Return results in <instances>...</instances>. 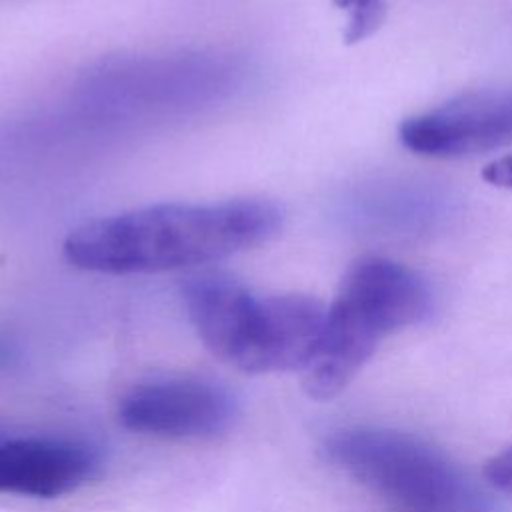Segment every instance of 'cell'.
<instances>
[{
  "label": "cell",
  "mask_w": 512,
  "mask_h": 512,
  "mask_svg": "<svg viewBox=\"0 0 512 512\" xmlns=\"http://www.w3.org/2000/svg\"><path fill=\"white\" fill-rule=\"evenodd\" d=\"M282 208L266 198L166 202L88 220L66 236L64 258L98 274L198 268L272 240Z\"/></svg>",
  "instance_id": "cell-1"
},
{
  "label": "cell",
  "mask_w": 512,
  "mask_h": 512,
  "mask_svg": "<svg viewBox=\"0 0 512 512\" xmlns=\"http://www.w3.org/2000/svg\"><path fill=\"white\" fill-rule=\"evenodd\" d=\"M430 308V286L408 266L380 256L356 260L326 306L316 352L302 370L306 394L338 396L384 336L420 322Z\"/></svg>",
  "instance_id": "cell-2"
},
{
  "label": "cell",
  "mask_w": 512,
  "mask_h": 512,
  "mask_svg": "<svg viewBox=\"0 0 512 512\" xmlns=\"http://www.w3.org/2000/svg\"><path fill=\"white\" fill-rule=\"evenodd\" d=\"M186 314L204 346L248 374L290 372L300 362L310 320L294 294H256L228 272L204 270L182 284Z\"/></svg>",
  "instance_id": "cell-3"
},
{
  "label": "cell",
  "mask_w": 512,
  "mask_h": 512,
  "mask_svg": "<svg viewBox=\"0 0 512 512\" xmlns=\"http://www.w3.org/2000/svg\"><path fill=\"white\" fill-rule=\"evenodd\" d=\"M326 460L408 512H482L460 470L416 436L386 428H344L324 440Z\"/></svg>",
  "instance_id": "cell-4"
},
{
  "label": "cell",
  "mask_w": 512,
  "mask_h": 512,
  "mask_svg": "<svg viewBox=\"0 0 512 512\" xmlns=\"http://www.w3.org/2000/svg\"><path fill=\"white\" fill-rule=\"evenodd\" d=\"M238 416L234 394L222 384L196 376L142 382L118 404L124 428L170 440H210L224 434Z\"/></svg>",
  "instance_id": "cell-5"
},
{
  "label": "cell",
  "mask_w": 512,
  "mask_h": 512,
  "mask_svg": "<svg viewBox=\"0 0 512 512\" xmlns=\"http://www.w3.org/2000/svg\"><path fill=\"white\" fill-rule=\"evenodd\" d=\"M402 144L420 156L458 158L512 142V88L462 94L402 122Z\"/></svg>",
  "instance_id": "cell-6"
},
{
  "label": "cell",
  "mask_w": 512,
  "mask_h": 512,
  "mask_svg": "<svg viewBox=\"0 0 512 512\" xmlns=\"http://www.w3.org/2000/svg\"><path fill=\"white\" fill-rule=\"evenodd\" d=\"M100 472L98 452L74 438L0 436V494L56 498Z\"/></svg>",
  "instance_id": "cell-7"
},
{
  "label": "cell",
  "mask_w": 512,
  "mask_h": 512,
  "mask_svg": "<svg viewBox=\"0 0 512 512\" xmlns=\"http://www.w3.org/2000/svg\"><path fill=\"white\" fill-rule=\"evenodd\" d=\"M448 216V198L418 182H378L354 200V218L380 236H414Z\"/></svg>",
  "instance_id": "cell-8"
},
{
  "label": "cell",
  "mask_w": 512,
  "mask_h": 512,
  "mask_svg": "<svg viewBox=\"0 0 512 512\" xmlns=\"http://www.w3.org/2000/svg\"><path fill=\"white\" fill-rule=\"evenodd\" d=\"M336 4L346 14L344 40L348 44L370 38L386 18L384 0H336Z\"/></svg>",
  "instance_id": "cell-9"
},
{
  "label": "cell",
  "mask_w": 512,
  "mask_h": 512,
  "mask_svg": "<svg viewBox=\"0 0 512 512\" xmlns=\"http://www.w3.org/2000/svg\"><path fill=\"white\" fill-rule=\"evenodd\" d=\"M486 480L502 492L512 494V446L494 454L484 466Z\"/></svg>",
  "instance_id": "cell-10"
},
{
  "label": "cell",
  "mask_w": 512,
  "mask_h": 512,
  "mask_svg": "<svg viewBox=\"0 0 512 512\" xmlns=\"http://www.w3.org/2000/svg\"><path fill=\"white\" fill-rule=\"evenodd\" d=\"M482 178L492 186L512 190V154L500 156L486 164L482 170Z\"/></svg>",
  "instance_id": "cell-11"
},
{
  "label": "cell",
  "mask_w": 512,
  "mask_h": 512,
  "mask_svg": "<svg viewBox=\"0 0 512 512\" xmlns=\"http://www.w3.org/2000/svg\"><path fill=\"white\" fill-rule=\"evenodd\" d=\"M10 358H12V350H10L6 344L0 342V366H4L6 362H10Z\"/></svg>",
  "instance_id": "cell-12"
},
{
  "label": "cell",
  "mask_w": 512,
  "mask_h": 512,
  "mask_svg": "<svg viewBox=\"0 0 512 512\" xmlns=\"http://www.w3.org/2000/svg\"><path fill=\"white\" fill-rule=\"evenodd\" d=\"M2 434H4V432H2V430H0V436H2Z\"/></svg>",
  "instance_id": "cell-13"
}]
</instances>
